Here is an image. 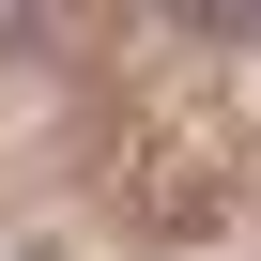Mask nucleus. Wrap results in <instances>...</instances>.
Segmentation results:
<instances>
[{
    "instance_id": "obj_1",
    "label": "nucleus",
    "mask_w": 261,
    "mask_h": 261,
    "mask_svg": "<svg viewBox=\"0 0 261 261\" xmlns=\"http://www.w3.org/2000/svg\"><path fill=\"white\" fill-rule=\"evenodd\" d=\"M185 16H215V31H261V0H185Z\"/></svg>"
}]
</instances>
